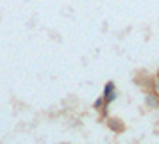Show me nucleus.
<instances>
[{"mask_svg":"<svg viewBox=\"0 0 159 144\" xmlns=\"http://www.w3.org/2000/svg\"><path fill=\"white\" fill-rule=\"evenodd\" d=\"M106 125H107L109 130H113L115 133H120V132H123V130H125L123 123L120 121L118 117H106Z\"/></svg>","mask_w":159,"mask_h":144,"instance_id":"nucleus-1","label":"nucleus"},{"mask_svg":"<svg viewBox=\"0 0 159 144\" xmlns=\"http://www.w3.org/2000/svg\"><path fill=\"white\" fill-rule=\"evenodd\" d=\"M145 105L148 108H157V94L154 93V91L145 94Z\"/></svg>","mask_w":159,"mask_h":144,"instance_id":"nucleus-2","label":"nucleus"},{"mask_svg":"<svg viewBox=\"0 0 159 144\" xmlns=\"http://www.w3.org/2000/svg\"><path fill=\"white\" fill-rule=\"evenodd\" d=\"M115 91H116V84H115V82H106L102 96H104V98H107L109 94H111V93H115Z\"/></svg>","mask_w":159,"mask_h":144,"instance_id":"nucleus-3","label":"nucleus"},{"mask_svg":"<svg viewBox=\"0 0 159 144\" xmlns=\"http://www.w3.org/2000/svg\"><path fill=\"white\" fill-rule=\"evenodd\" d=\"M104 105H107V103H106V100H104V96H100V98H97V100L93 101V108H95V110H100Z\"/></svg>","mask_w":159,"mask_h":144,"instance_id":"nucleus-4","label":"nucleus"},{"mask_svg":"<svg viewBox=\"0 0 159 144\" xmlns=\"http://www.w3.org/2000/svg\"><path fill=\"white\" fill-rule=\"evenodd\" d=\"M150 91H154V93L159 96V78H157V77L152 80V89H150Z\"/></svg>","mask_w":159,"mask_h":144,"instance_id":"nucleus-5","label":"nucleus"},{"mask_svg":"<svg viewBox=\"0 0 159 144\" xmlns=\"http://www.w3.org/2000/svg\"><path fill=\"white\" fill-rule=\"evenodd\" d=\"M116 98H118V91H115V93H111V94L107 96V98H104V100H106V103L109 105V103H113V101H115Z\"/></svg>","mask_w":159,"mask_h":144,"instance_id":"nucleus-6","label":"nucleus"},{"mask_svg":"<svg viewBox=\"0 0 159 144\" xmlns=\"http://www.w3.org/2000/svg\"><path fill=\"white\" fill-rule=\"evenodd\" d=\"M157 108H159V96H157Z\"/></svg>","mask_w":159,"mask_h":144,"instance_id":"nucleus-7","label":"nucleus"},{"mask_svg":"<svg viewBox=\"0 0 159 144\" xmlns=\"http://www.w3.org/2000/svg\"><path fill=\"white\" fill-rule=\"evenodd\" d=\"M156 77H157V78H159V70H157V75H156Z\"/></svg>","mask_w":159,"mask_h":144,"instance_id":"nucleus-8","label":"nucleus"}]
</instances>
